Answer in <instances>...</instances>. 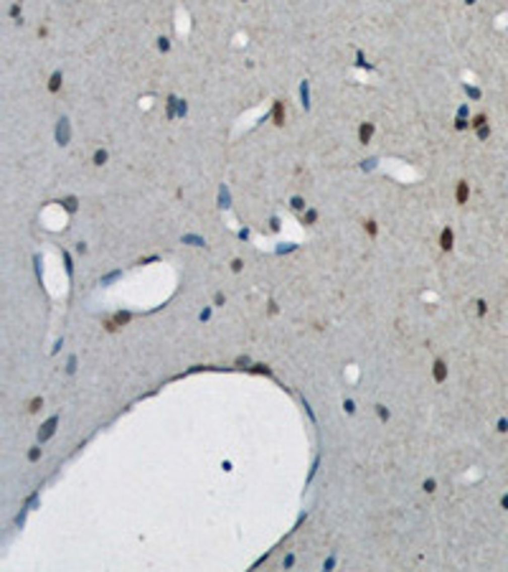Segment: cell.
Here are the masks:
<instances>
[{"label":"cell","mask_w":508,"mask_h":572,"mask_svg":"<svg viewBox=\"0 0 508 572\" xmlns=\"http://www.w3.org/2000/svg\"><path fill=\"white\" fill-rule=\"evenodd\" d=\"M468 199H470V183L468 181H458V186H455V204L465 206Z\"/></svg>","instance_id":"1"},{"label":"cell","mask_w":508,"mask_h":572,"mask_svg":"<svg viewBox=\"0 0 508 572\" xmlns=\"http://www.w3.org/2000/svg\"><path fill=\"white\" fill-rule=\"evenodd\" d=\"M453 247H455V232H453L450 226H444V229L439 232V249L450 252Z\"/></svg>","instance_id":"2"},{"label":"cell","mask_w":508,"mask_h":572,"mask_svg":"<svg viewBox=\"0 0 508 572\" xmlns=\"http://www.w3.org/2000/svg\"><path fill=\"white\" fill-rule=\"evenodd\" d=\"M432 379L437 381V384H442V381L448 379V364H444L442 359H434V364H432Z\"/></svg>","instance_id":"3"},{"label":"cell","mask_w":508,"mask_h":572,"mask_svg":"<svg viewBox=\"0 0 508 572\" xmlns=\"http://www.w3.org/2000/svg\"><path fill=\"white\" fill-rule=\"evenodd\" d=\"M373 133H376V125H373V122H361V127H358V143H361V145L371 143Z\"/></svg>","instance_id":"4"},{"label":"cell","mask_w":508,"mask_h":572,"mask_svg":"<svg viewBox=\"0 0 508 572\" xmlns=\"http://www.w3.org/2000/svg\"><path fill=\"white\" fill-rule=\"evenodd\" d=\"M61 84H64V74H61V72H53V74L48 77V92L56 94V92L61 89Z\"/></svg>","instance_id":"5"},{"label":"cell","mask_w":508,"mask_h":572,"mask_svg":"<svg viewBox=\"0 0 508 572\" xmlns=\"http://www.w3.org/2000/svg\"><path fill=\"white\" fill-rule=\"evenodd\" d=\"M272 120H275L277 127L285 125V107H282V102H275V107H272Z\"/></svg>","instance_id":"6"},{"label":"cell","mask_w":508,"mask_h":572,"mask_svg":"<svg viewBox=\"0 0 508 572\" xmlns=\"http://www.w3.org/2000/svg\"><path fill=\"white\" fill-rule=\"evenodd\" d=\"M56 422H58V417H51V420H48V422L43 425V430L38 432V440H41V442H43V440H48V437L53 435V427H56Z\"/></svg>","instance_id":"7"},{"label":"cell","mask_w":508,"mask_h":572,"mask_svg":"<svg viewBox=\"0 0 508 572\" xmlns=\"http://www.w3.org/2000/svg\"><path fill=\"white\" fill-rule=\"evenodd\" d=\"M483 125H488V115H485V112H478V115L470 120V127H473V130H480Z\"/></svg>","instance_id":"8"},{"label":"cell","mask_w":508,"mask_h":572,"mask_svg":"<svg viewBox=\"0 0 508 572\" xmlns=\"http://www.w3.org/2000/svg\"><path fill=\"white\" fill-rule=\"evenodd\" d=\"M112 321H114L117 326H124V323H130V321H133V313H114Z\"/></svg>","instance_id":"9"},{"label":"cell","mask_w":508,"mask_h":572,"mask_svg":"<svg viewBox=\"0 0 508 572\" xmlns=\"http://www.w3.org/2000/svg\"><path fill=\"white\" fill-rule=\"evenodd\" d=\"M300 221H302L305 226H312V224L318 221V211H305V214L300 216Z\"/></svg>","instance_id":"10"},{"label":"cell","mask_w":508,"mask_h":572,"mask_svg":"<svg viewBox=\"0 0 508 572\" xmlns=\"http://www.w3.org/2000/svg\"><path fill=\"white\" fill-rule=\"evenodd\" d=\"M41 407H43V397H33V399L28 402V415H36Z\"/></svg>","instance_id":"11"},{"label":"cell","mask_w":508,"mask_h":572,"mask_svg":"<svg viewBox=\"0 0 508 572\" xmlns=\"http://www.w3.org/2000/svg\"><path fill=\"white\" fill-rule=\"evenodd\" d=\"M363 229H366V234H368V237H376V234H378V226H376V221H373V219H366V221H363Z\"/></svg>","instance_id":"12"},{"label":"cell","mask_w":508,"mask_h":572,"mask_svg":"<svg viewBox=\"0 0 508 572\" xmlns=\"http://www.w3.org/2000/svg\"><path fill=\"white\" fill-rule=\"evenodd\" d=\"M475 135H478V140H488L490 138V125H483L480 130H475Z\"/></svg>","instance_id":"13"},{"label":"cell","mask_w":508,"mask_h":572,"mask_svg":"<svg viewBox=\"0 0 508 572\" xmlns=\"http://www.w3.org/2000/svg\"><path fill=\"white\" fill-rule=\"evenodd\" d=\"M107 163V150H97L94 153V165H104Z\"/></svg>","instance_id":"14"},{"label":"cell","mask_w":508,"mask_h":572,"mask_svg":"<svg viewBox=\"0 0 508 572\" xmlns=\"http://www.w3.org/2000/svg\"><path fill=\"white\" fill-rule=\"evenodd\" d=\"M290 206H292V209H295V211H297V214H300V211H305V201H302V199H300V196H295V199H292V204H290Z\"/></svg>","instance_id":"15"},{"label":"cell","mask_w":508,"mask_h":572,"mask_svg":"<svg viewBox=\"0 0 508 572\" xmlns=\"http://www.w3.org/2000/svg\"><path fill=\"white\" fill-rule=\"evenodd\" d=\"M475 305H478V318H483V315L488 313V303H485V300H478Z\"/></svg>","instance_id":"16"},{"label":"cell","mask_w":508,"mask_h":572,"mask_svg":"<svg viewBox=\"0 0 508 572\" xmlns=\"http://www.w3.org/2000/svg\"><path fill=\"white\" fill-rule=\"evenodd\" d=\"M376 412H378V417H381V420H389V410H387L384 405H376Z\"/></svg>","instance_id":"17"},{"label":"cell","mask_w":508,"mask_h":572,"mask_svg":"<svg viewBox=\"0 0 508 572\" xmlns=\"http://www.w3.org/2000/svg\"><path fill=\"white\" fill-rule=\"evenodd\" d=\"M64 206H67V211H77V199H67Z\"/></svg>","instance_id":"18"},{"label":"cell","mask_w":508,"mask_h":572,"mask_svg":"<svg viewBox=\"0 0 508 572\" xmlns=\"http://www.w3.org/2000/svg\"><path fill=\"white\" fill-rule=\"evenodd\" d=\"M422 488H424L427 493H434V481H432V478H429V481H424V483H422Z\"/></svg>","instance_id":"19"},{"label":"cell","mask_w":508,"mask_h":572,"mask_svg":"<svg viewBox=\"0 0 508 572\" xmlns=\"http://www.w3.org/2000/svg\"><path fill=\"white\" fill-rule=\"evenodd\" d=\"M498 432H508V420H505V417L498 420Z\"/></svg>","instance_id":"20"},{"label":"cell","mask_w":508,"mask_h":572,"mask_svg":"<svg viewBox=\"0 0 508 572\" xmlns=\"http://www.w3.org/2000/svg\"><path fill=\"white\" fill-rule=\"evenodd\" d=\"M468 125H470V122H465V117H458V120H455V127H458V130H465Z\"/></svg>","instance_id":"21"},{"label":"cell","mask_w":508,"mask_h":572,"mask_svg":"<svg viewBox=\"0 0 508 572\" xmlns=\"http://www.w3.org/2000/svg\"><path fill=\"white\" fill-rule=\"evenodd\" d=\"M158 48H160V51H168V48H170V41H168V38H160V41H158Z\"/></svg>","instance_id":"22"},{"label":"cell","mask_w":508,"mask_h":572,"mask_svg":"<svg viewBox=\"0 0 508 572\" xmlns=\"http://www.w3.org/2000/svg\"><path fill=\"white\" fill-rule=\"evenodd\" d=\"M41 458V448H33L31 453H28V461H38Z\"/></svg>","instance_id":"23"},{"label":"cell","mask_w":508,"mask_h":572,"mask_svg":"<svg viewBox=\"0 0 508 572\" xmlns=\"http://www.w3.org/2000/svg\"><path fill=\"white\" fill-rule=\"evenodd\" d=\"M241 267H244L241 260H234V262H231V270H234V272H241Z\"/></svg>","instance_id":"24"},{"label":"cell","mask_w":508,"mask_h":572,"mask_svg":"<svg viewBox=\"0 0 508 572\" xmlns=\"http://www.w3.org/2000/svg\"><path fill=\"white\" fill-rule=\"evenodd\" d=\"M343 407H346V412H348V415H351V412H356V405H353L351 399H346V402H343Z\"/></svg>","instance_id":"25"},{"label":"cell","mask_w":508,"mask_h":572,"mask_svg":"<svg viewBox=\"0 0 508 572\" xmlns=\"http://www.w3.org/2000/svg\"><path fill=\"white\" fill-rule=\"evenodd\" d=\"M500 508H505V511H508V493L500 496Z\"/></svg>","instance_id":"26"},{"label":"cell","mask_w":508,"mask_h":572,"mask_svg":"<svg viewBox=\"0 0 508 572\" xmlns=\"http://www.w3.org/2000/svg\"><path fill=\"white\" fill-rule=\"evenodd\" d=\"M18 13H21V6H18V3H16V6H13V8H11V16H13V18H18Z\"/></svg>","instance_id":"27"},{"label":"cell","mask_w":508,"mask_h":572,"mask_svg":"<svg viewBox=\"0 0 508 572\" xmlns=\"http://www.w3.org/2000/svg\"><path fill=\"white\" fill-rule=\"evenodd\" d=\"M214 303H216V305H224V295H221V293H216V298H214Z\"/></svg>","instance_id":"28"}]
</instances>
